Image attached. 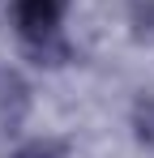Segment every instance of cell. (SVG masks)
Listing matches in <instances>:
<instances>
[{
  "label": "cell",
  "mask_w": 154,
  "mask_h": 158,
  "mask_svg": "<svg viewBox=\"0 0 154 158\" xmlns=\"http://www.w3.org/2000/svg\"><path fill=\"white\" fill-rule=\"evenodd\" d=\"M56 13H60V0H22V22L34 30V34H39V30L47 34L51 22H56Z\"/></svg>",
  "instance_id": "6da1fadb"
}]
</instances>
